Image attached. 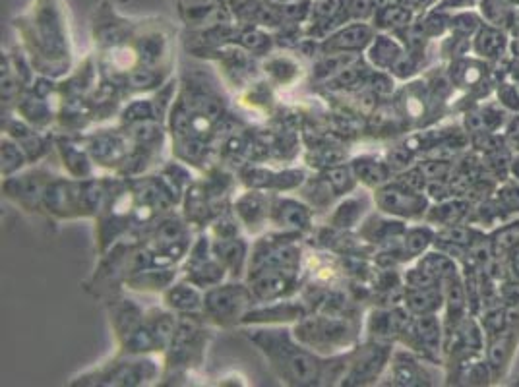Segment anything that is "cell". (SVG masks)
<instances>
[{"instance_id":"12","label":"cell","mask_w":519,"mask_h":387,"mask_svg":"<svg viewBox=\"0 0 519 387\" xmlns=\"http://www.w3.org/2000/svg\"><path fill=\"white\" fill-rule=\"evenodd\" d=\"M229 277L227 269L215 258L214 244L208 237H200L196 240L188 254L184 264V279L198 285L200 289H210L214 285L223 283Z\"/></svg>"},{"instance_id":"4","label":"cell","mask_w":519,"mask_h":387,"mask_svg":"<svg viewBox=\"0 0 519 387\" xmlns=\"http://www.w3.org/2000/svg\"><path fill=\"white\" fill-rule=\"evenodd\" d=\"M161 374V366L150 355H123L82 374L74 386L136 387L153 384Z\"/></svg>"},{"instance_id":"31","label":"cell","mask_w":519,"mask_h":387,"mask_svg":"<svg viewBox=\"0 0 519 387\" xmlns=\"http://www.w3.org/2000/svg\"><path fill=\"white\" fill-rule=\"evenodd\" d=\"M214 244L215 258L227 269L229 279H241L248 271V244L245 239L233 237V239L212 240Z\"/></svg>"},{"instance_id":"26","label":"cell","mask_w":519,"mask_h":387,"mask_svg":"<svg viewBox=\"0 0 519 387\" xmlns=\"http://www.w3.org/2000/svg\"><path fill=\"white\" fill-rule=\"evenodd\" d=\"M163 306L177 316L202 314L204 310V289L190 283L188 279L177 281L163 291Z\"/></svg>"},{"instance_id":"30","label":"cell","mask_w":519,"mask_h":387,"mask_svg":"<svg viewBox=\"0 0 519 387\" xmlns=\"http://www.w3.org/2000/svg\"><path fill=\"white\" fill-rule=\"evenodd\" d=\"M365 53H367L368 64L374 70L390 72L397 60H399V57L405 53V47H403V43L397 39L394 33L378 31Z\"/></svg>"},{"instance_id":"2","label":"cell","mask_w":519,"mask_h":387,"mask_svg":"<svg viewBox=\"0 0 519 387\" xmlns=\"http://www.w3.org/2000/svg\"><path fill=\"white\" fill-rule=\"evenodd\" d=\"M24 49L37 72L59 78L70 70L72 43L64 0H30L14 20Z\"/></svg>"},{"instance_id":"52","label":"cell","mask_w":519,"mask_h":387,"mask_svg":"<svg viewBox=\"0 0 519 387\" xmlns=\"http://www.w3.org/2000/svg\"><path fill=\"white\" fill-rule=\"evenodd\" d=\"M345 157H347V153H343L341 149L316 148L314 149V163H310V165L312 167H320L324 171V169L341 165Z\"/></svg>"},{"instance_id":"47","label":"cell","mask_w":519,"mask_h":387,"mask_svg":"<svg viewBox=\"0 0 519 387\" xmlns=\"http://www.w3.org/2000/svg\"><path fill=\"white\" fill-rule=\"evenodd\" d=\"M144 120H159L153 99H134L132 103H128L124 107L123 113H121L123 126H130V124L144 122Z\"/></svg>"},{"instance_id":"17","label":"cell","mask_w":519,"mask_h":387,"mask_svg":"<svg viewBox=\"0 0 519 387\" xmlns=\"http://www.w3.org/2000/svg\"><path fill=\"white\" fill-rule=\"evenodd\" d=\"M378 31L372 22H347L320 41V55L328 53H365Z\"/></svg>"},{"instance_id":"14","label":"cell","mask_w":519,"mask_h":387,"mask_svg":"<svg viewBox=\"0 0 519 387\" xmlns=\"http://www.w3.org/2000/svg\"><path fill=\"white\" fill-rule=\"evenodd\" d=\"M177 10L184 26L190 30L237 22L227 0H181L177 2Z\"/></svg>"},{"instance_id":"6","label":"cell","mask_w":519,"mask_h":387,"mask_svg":"<svg viewBox=\"0 0 519 387\" xmlns=\"http://www.w3.org/2000/svg\"><path fill=\"white\" fill-rule=\"evenodd\" d=\"M396 343L368 339L363 345H355L347 351V368L339 386H374L384 378L392 360Z\"/></svg>"},{"instance_id":"3","label":"cell","mask_w":519,"mask_h":387,"mask_svg":"<svg viewBox=\"0 0 519 387\" xmlns=\"http://www.w3.org/2000/svg\"><path fill=\"white\" fill-rule=\"evenodd\" d=\"M293 331L301 343L320 357H336L351 351L357 345L359 326L349 318L336 316H306Z\"/></svg>"},{"instance_id":"33","label":"cell","mask_w":519,"mask_h":387,"mask_svg":"<svg viewBox=\"0 0 519 387\" xmlns=\"http://www.w3.org/2000/svg\"><path fill=\"white\" fill-rule=\"evenodd\" d=\"M444 287H427V289H411L405 287L403 293V306L411 316H430L444 312Z\"/></svg>"},{"instance_id":"23","label":"cell","mask_w":519,"mask_h":387,"mask_svg":"<svg viewBox=\"0 0 519 387\" xmlns=\"http://www.w3.org/2000/svg\"><path fill=\"white\" fill-rule=\"evenodd\" d=\"M272 202L274 196H268L266 190H248L235 200L233 213L250 233H258L270 223Z\"/></svg>"},{"instance_id":"25","label":"cell","mask_w":519,"mask_h":387,"mask_svg":"<svg viewBox=\"0 0 519 387\" xmlns=\"http://www.w3.org/2000/svg\"><path fill=\"white\" fill-rule=\"evenodd\" d=\"M471 55L487 60L490 64L504 62L510 55V33L485 22L471 39Z\"/></svg>"},{"instance_id":"38","label":"cell","mask_w":519,"mask_h":387,"mask_svg":"<svg viewBox=\"0 0 519 387\" xmlns=\"http://www.w3.org/2000/svg\"><path fill=\"white\" fill-rule=\"evenodd\" d=\"M16 111L20 119L26 120L33 128L41 130L53 122V111L47 97L37 95L35 91L26 90L16 103Z\"/></svg>"},{"instance_id":"56","label":"cell","mask_w":519,"mask_h":387,"mask_svg":"<svg viewBox=\"0 0 519 387\" xmlns=\"http://www.w3.org/2000/svg\"><path fill=\"white\" fill-rule=\"evenodd\" d=\"M510 55L512 59H519V37H510Z\"/></svg>"},{"instance_id":"15","label":"cell","mask_w":519,"mask_h":387,"mask_svg":"<svg viewBox=\"0 0 519 387\" xmlns=\"http://www.w3.org/2000/svg\"><path fill=\"white\" fill-rule=\"evenodd\" d=\"M86 148L92 155L93 163H97L101 167L119 169V171H123V167L132 153V144H130L126 132H119V130L95 132L88 138Z\"/></svg>"},{"instance_id":"20","label":"cell","mask_w":519,"mask_h":387,"mask_svg":"<svg viewBox=\"0 0 519 387\" xmlns=\"http://www.w3.org/2000/svg\"><path fill=\"white\" fill-rule=\"evenodd\" d=\"M312 221H314V209L305 202L274 196L270 223L279 231L301 235L312 229Z\"/></svg>"},{"instance_id":"11","label":"cell","mask_w":519,"mask_h":387,"mask_svg":"<svg viewBox=\"0 0 519 387\" xmlns=\"http://www.w3.org/2000/svg\"><path fill=\"white\" fill-rule=\"evenodd\" d=\"M57 179L51 171L37 167V169H24L22 173L8 177L2 182V194L14 202L18 208L24 211H37L43 206V198L47 192V186Z\"/></svg>"},{"instance_id":"10","label":"cell","mask_w":519,"mask_h":387,"mask_svg":"<svg viewBox=\"0 0 519 387\" xmlns=\"http://www.w3.org/2000/svg\"><path fill=\"white\" fill-rule=\"evenodd\" d=\"M297 237L299 235H295V233H283V237L258 240L250 252L248 271L275 268L299 273L301 271V248L295 244Z\"/></svg>"},{"instance_id":"32","label":"cell","mask_w":519,"mask_h":387,"mask_svg":"<svg viewBox=\"0 0 519 387\" xmlns=\"http://www.w3.org/2000/svg\"><path fill=\"white\" fill-rule=\"evenodd\" d=\"M146 308H142L136 300L132 298H123L113 302V310H111V324L115 329V335L119 339V343L126 341L134 331H138L140 326L146 320Z\"/></svg>"},{"instance_id":"22","label":"cell","mask_w":519,"mask_h":387,"mask_svg":"<svg viewBox=\"0 0 519 387\" xmlns=\"http://www.w3.org/2000/svg\"><path fill=\"white\" fill-rule=\"evenodd\" d=\"M411 322V314L405 310L403 304L399 306H386V308H376L368 314L367 335L368 339H378V341H388L397 343L401 333Z\"/></svg>"},{"instance_id":"53","label":"cell","mask_w":519,"mask_h":387,"mask_svg":"<svg viewBox=\"0 0 519 387\" xmlns=\"http://www.w3.org/2000/svg\"><path fill=\"white\" fill-rule=\"evenodd\" d=\"M504 268H506V279L519 283V244L514 246L506 256H504Z\"/></svg>"},{"instance_id":"16","label":"cell","mask_w":519,"mask_h":387,"mask_svg":"<svg viewBox=\"0 0 519 387\" xmlns=\"http://www.w3.org/2000/svg\"><path fill=\"white\" fill-rule=\"evenodd\" d=\"M308 316V308L303 302H295L291 298L264 302V306H252L246 312L241 326H287L299 324Z\"/></svg>"},{"instance_id":"29","label":"cell","mask_w":519,"mask_h":387,"mask_svg":"<svg viewBox=\"0 0 519 387\" xmlns=\"http://www.w3.org/2000/svg\"><path fill=\"white\" fill-rule=\"evenodd\" d=\"M2 130L6 132V136L16 140L24 148V151L28 153V157H30V163H35L37 159H41L47 153V149H49V144L37 132V128H33L24 119H12L6 113V120L2 122Z\"/></svg>"},{"instance_id":"9","label":"cell","mask_w":519,"mask_h":387,"mask_svg":"<svg viewBox=\"0 0 519 387\" xmlns=\"http://www.w3.org/2000/svg\"><path fill=\"white\" fill-rule=\"evenodd\" d=\"M436 368L438 364L428 362L405 347H396L384 374V380L388 382L384 384L401 387L436 386L442 380Z\"/></svg>"},{"instance_id":"8","label":"cell","mask_w":519,"mask_h":387,"mask_svg":"<svg viewBox=\"0 0 519 387\" xmlns=\"http://www.w3.org/2000/svg\"><path fill=\"white\" fill-rule=\"evenodd\" d=\"M444 337V322L438 314L411 316L397 343L432 364L444 366Z\"/></svg>"},{"instance_id":"49","label":"cell","mask_w":519,"mask_h":387,"mask_svg":"<svg viewBox=\"0 0 519 387\" xmlns=\"http://www.w3.org/2000/svg\"><path fill=\"white\" fill-rule=\"evenodd\" d=\"M496 101L512 115H519V84L510 78H502L494 90Z\"/></svg>"},{"instance_id":"55","label":"cell","mask_w":519,"mask_h":387,"mask_svg":"<svg viewBox=\"0 0 519 387\" xmlns=\"http://www.w3.org/2000/svg\"><path fill=\"white\" fill-rule=\"evenodd\" d=\"M510 179L519 180V151H514L512 163H510Z\"/></svg>"},{"instance_id":"27","label":"cell","mask_w":519,"mask_h":387,"mask_svg":"<svg viewBox=\"0 0 519 387\" xmlns=\"http://www.w3.org/2000/svg\"><path fill=\"white\" fill-rule=\"evenodd\" d=\"M473 208H475V202H471L469 198H459V196L444 200V202H436L428 209L425 223L432 225L434 229L469 223Z\"/></svg>"},{"instance_id":"5","label":"cell","mask_w":519,"mask_h":387,"mask_svg":"<svg viewBox=\"0 0 519 387\" xmlns=\"http://www.w3.org/2000/svg\"><path fill=\"white\" fill-rule=\"evenodd\" d=\"M256 304L248 283L241 279L223 281L204 291V318L215 328H235L243 324L246 312Z\"/></svg>"},{"instance_id":"13","label":"cell","mask_w":519,"mask_h":387,"mask_svg":"<svg viewBox=\"0 0 519 387\" xmlns=\"http://www.w3.org/2000/svg\"><path fill=\"white\" fill-rule=\"evenodd\" d=\"M246 283L258 304L291 298L299 291V273L285 269L260 268L246 271Z\"/></svg>"},{"instance_id":"35","label":"cell","mask_w":519,"mask_h":387,"mask_svg":"<svg viewBox=\"0 0 519 387\" xmlns=\"http://www.w3.org/2000/svg\"><path fill=\"white\" fill-rule=\"evenodd\" d=\"M415 18H417V14L407 4H403L399 0H390L376 8L372 26L376 28V31L396 33V31L405 30L407 26H411L415 22Z\"/></svg>"},{"instance_id":"57","label":"cell","mask_w":519,"mask_h":387,"mask_svg":"<svg viewBox=\"0 0 519 387\" xmlns=\"http://www.w3.org/2000/svg\"><path fill=\"white\" fill-rule=\"evenodd\" d=\"M270 2H277V4H283V2H295V0H270Z\"/></svg>"},{"instance_id":"28","label":"cell","mask_w":519,"mask_h":387,"mask_svg":"<svg viewBox=\"0 0 519 387\" xmlns=\"http://www.w3.org/2000/svg\"><path fill=\"white\" fill-rule=\"evenodd\" d=\"M349 165L359 180V184H363L372 192L396 177L392 167L388 165V161L382 157H376V155H357L351 159Z\"/></svg>"},{"instance_id":"51","label":"cell","mask_w":519,"mask_h":387,"mask_svg":"<svg viewBox=\"0 0 519 387\" xmlns=\"http://www.w3.org/2000/svg\"><path fill=\"white\" fill-rule=\"evenodd\" d=\"M374 0H347L345 2V16L347 22H372L376 14Z\"/></svg>"},{"instance_id":"37","label":"cell","mask_w":519,"mask_h":387,"mask_svg":"<svg viewBox=\"0 0 519 387\" xmlns=\"http://www.w3.org/2000/svg\"><path fill=\"white\" fill-rule=\"evenodd\" d=\"M57 149L61 155L62 165L70 177L80 180L92 179L93 159L88 148H80L78 144H74L70 140H59Z\"/></svg>"},{"instance_id":"58","label":"cell","mask_w":519,"mask_h":387,"mask_svg":"<svg viewBox=\"0 0 519 387\" xmlns=\"http://www.w3.org/2000/svg\"><path fill=\"white\" fill-rule=\"evenodd\" d=\"M171 2H175V4H177V2H181V0H171Z\"/></svg>"},{"instance_id":"36","label":"cell","mask_w":519,"mask_h":387,"mask_svg":"<svg viewBox=\"0 0 519 387\" xmlns=\"http://www.w3.org/2000/svg\"><path fill=\"white\" fill-rule=\"evenodd\" d=\"M233 45L241 47L250 57H268L274 51V33L254 24H239L237 39Z\"/></svg>"},{"instance_id":"43","label":"cell","mask_w":519,"mask_h":387,"mask_svg":"<svg viewBox=\"0 0 519 387\" xmlns=\"http://www.w3.org/2000/svg\"><path fill=\"white\" fill-rule=\"evenodd\" d=\"M490 246L496 258H504L519 244V217H512L489 233Z\"/></svg>"},{"instance_id":"45","label":"cell","mask_w":519,"mask_h":387,"mask_svg":"<svg viewBox=\"0 0 519 387\" xmlns=\"http://www.w3.org/2000/svg\"><path fill=\"white\" fill-rule=\"evenodd\" d=\"M264 70L275 84H283V86L293 84L301 74V66L289 57H272L266 60Z\"/></svg>"},{"instance_id":"34","label":"cell","mask_w":519,"mask_h":387,"mask_svg":"<svg viewBox=\"0 0 519 387\" xmlns=\"http://www.w3.org/2000/svg\"><path fill=\"white\" fill-rule=\"evenodd\" d=\"M177 271L167 266H150L138 269L126 277V287L142 293H163L175 283Z\"/></svg>"},{"instance_id":"40","label":"cell","mask_w":519,"mask_h":387,"mask_svg":"<svg viewBox=\"0 0 519 387\" xmlns=\"http://www.w3.org/2000/svg\"><path fill=\"white\" fill-rule=\"evenodd\" d=\"M415 264L419 268L425 269L427 273H430L440 283H444V281H448V279H452V277H456V275L461 273V266H459L458 262L452 256H448L446 252L438 250V248H430L421 258L415 260Z\"/></svg>"},{"instance_id":"42","label":"cell","mask_w":519,"mask_h":387,"mask_svg":"<svg viewBox=\"0 0 519 387\" xmlns=\"http://www.w3.org/2000/svg\"><path fill=\"white\" fill-rule=\"evenodd\" d=\"M0 173H2V179H8V177H14L18 173H22L28 165H30V157L28 153L24 151V148L12 140L10 136H2V142H0Z\"/></svg>"},{"instance_id":"50","label":"cell","mask_w":519,"mask_h":387,"mask_svg":"<svg viewBox=\"0 0 519 387\" xmlns=\"http://www.w3.org/2000/svg\"><path fill=\"white\" fill-rule=\"evenodd\" d=\"M384 159L392 167L394 175H397V173H401V171H405V169H409V167H413L417 163V153L409 148L407 144H399V146L388 149Z\"/></svg>"},{"instance_id":"21","label":"cell","mask_w":519,"mask_h":387,"mask_svg":"<svg viewBox=\"0 0 519 387\" xmlns=\"http://www.w3.org/2000/svg\"><path fill=\"white\" fill-rule=\"evenodd\" d=\"M241 180L248 190H270V192H289L297 190L306 182L305 171L287 169V171H270L262 167H246L241 173Z\"/></svg>"},{"instance_id":"24","label":"cell","mask_w":519,"mask_h":387,"mask_svg":"<svg viewBox=\"0 0 519 387\" xmlns=\"http://www.w3.org/2000/svg\"><path fill=\"white\" fill-rule=\"evenodd\" d=\"M405 231H407V221H401V219L378 211V213L368 215L367 219L361 223L359 237L378 248H384V246L399 244L403 240Z\"/></svg>"},{"instance_id":"18","label":"cell","mask_w":519,"mask_h":387,"mask_svg":"<svg viewBox=\"0 0 519 387\" xmlns=\"http://www.w3.org/2000/svg\"><path fill=\"white\" fill-rule=\"evenodd\" d=\"M43 208L47 209L51 215L57 219H74V217H84L82 215V188L80 179L53 180L47 186L45 198H43Z\"/></svg>"},{"instance_id":"41","label":"cell","mask_w":519,"mask_h":387,"mask_svg":"<svg viewBox=\"0 0 519 387\" xmlns=\"http://www.w3.org/2000/svg\"><path fill=\"white\" fill-rule=\"evenodd\" d=\"M434 240H436V229L428 223L407 227L403 240H401V246H403V252H405L407 260L413 262V260L421 258L425 252H428L434 246Z\"/></svg>"},{"instance_id":"46","label":"cell","mask_w":519,"mask_h":387,"mask_svg":"<svg viewBox=\"0 0 519 387\" xmlns=\"http://www.w3.org/2000/svg\"><path fill=\"white\" fill-rule=\"evenodd\" d=\"M485 24L481 12L463 8V10H454L450 16V33H456L461 37L473 39L475 33L481 30V26Z\"/></svg>"},{"instance_id":"39","label":"cell","mask_w":519,"mask_h":387,"mask_svg":"<svg viewBox=\"0 0 519 387\" xmlns=\"http://www.w3.org/2000/svg\"><path fill=\"white\" fill-rule=\"evenodd\" d=\"M367 211L368 200L365 196H349L330 215V225L339 231H349L363 223Z\"/></svg>"},{"instance_id":"44","label":"cell","mask_w":519,"mask_h":387,"mask_svg":"<svg viewBox=\"0 0 519 387\" xmlns=\"http://www.w3.org/2000/svg\"><path fill=\"white\" fill-rule=\"evenodd\" d=\"M322 179L328 182V186L332 188V192L339 196H349L355 192L359 180L355 177L351 165H336V167H330V169H324L322 173Z\"/></svg>"},{"instance_id":"19","label":"cell","mask_w":519,"mask_h":387,"mask_svg":"<svg viewBox=\"0 0 519 387\" xmlns=\"http://www.w3.org/2000/svg\"><path fill=\"white\" fill-rule=\"evenodd\" d=\"M485 337V357L492 370V378L496 382L502 380L512 366V360L518 351L519 328H504Z\"/></svg>"},{"instance_id":"54","label":"cell","mask_w":519,"mask_h":387,"mask_svg":"<svg viewBox=\"0 0 519 387\" xmlns=\"http://www.w3.org/2000/svg\"><path fill=\"white\" fill-rule=\"evenodd\" d=\"M258 2L260 0H227V4H229V8H231V12H233L237 22H241Z\"/></svg>"},{"instance_id":"48","label":"cell","mask_w":519,"mask_h":387,"mask_svg":"<svg viewBox=\"0 0 519 387\" xmlns=\"http://www.w3.org/2000/svg\"><path fill=\"white\" fill-rule=\"evenodd\" d=\"M494 198L512 217H519V180L508 179L500 182L494 190Z\"/></svg>"},{"instance_id":"7","label":"cell","mask_w":519,"mask_h":387,"mask_svg":"<svg viewBox=\"0 0 519 387\" xmlns=\"http://www.w3.org/2000/svg\"><path fill=\"white\" fill-rule=\"evenodd\" d=\"M372 202L380 213L401 221H425L432 206L427 192H417L396 179L376 188L372 192Z\"/></svg>"},{"instance_id":"1","label":"cell","mask_w":519,"mask_h":387,"mask_svg":"<svg viewBox=\"0 0 519 387\" xmlns=\"http://www.w3.org/2000/svg\"><path fill=\"white\" fill-rule=\"evenodd\" d=\"M246 337L287 386H339L345 376L347 353L320 357L287 326H252Z\"/></svg>"}]
</instances>
